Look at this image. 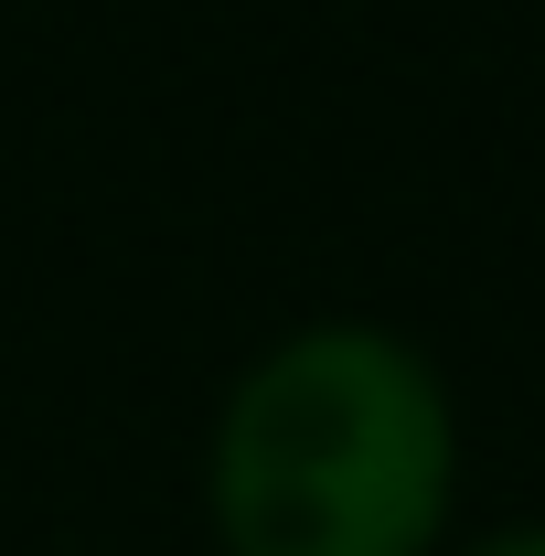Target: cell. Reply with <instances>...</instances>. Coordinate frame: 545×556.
<instances>
[{"label": "cell", "instance_id": "obj_1", "mask_svg": "<svg viewBox=\"0 0 545 556\" xmlns=\"http://www.w3.org/2000/svg\"><path fill=\"white\" fill-rule=\"evenodd\" d=\"M460 407L385 321L278 332L214 407L204 514L225 556H439Z\"/></svg>", "mask_w": 545, "mask_h": 556}, {"label": "cell", "instance_id": "obj_2", "mask_svg": "<svg viewBox=\"0 0 545 556\" xmlns=\"http://www.w3.org/2000/svg\"><path fill=\"white\" fill-rule=\"evenodd\" d=\"M471 556H545V525H503V535H481Z\"/></svg>", "mask_w": 545, "mask_h": 556}]
</instances>
